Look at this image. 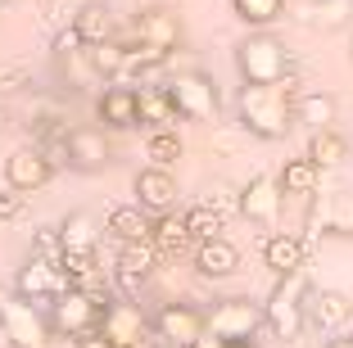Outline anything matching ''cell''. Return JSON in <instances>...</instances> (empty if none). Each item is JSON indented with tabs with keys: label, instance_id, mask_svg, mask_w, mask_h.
Returning a JSON list of instances; mask_svg holds the SVG:
<instances>
[{
	"label": "cell",
	"instance_id": "cell-38",
	"mask_svg": "<svg viewBox=\"0 0 353 348\" xmlns=\"http://www.w3.org/2000/svg\"><path fill=\"white\" fill-rule=\"evenodd\" d=\"M326 348H353V335H335V339H331Z\"/></svg>",
	"mask_w": 353,
	"mask_h": 348
},
{
	"label": "cell",
	"instance_id": "cell-13",
	"mask_svg": "<svg viewBox=\"0 0 353 348\" xmlns=\"http://www.w3.org/2000/svg\"><path fill=\"white\" fill-rule=\"evenodd\" d=\"M154 263H159V249L150 245V240H141V245H123V249H118V267H114L118 285H123L127 294H141L145 280H150V272H154Z\"/></svg>",
	"mask_w": 353,
	"mask_h": 348
},
{
	"label": "cell",
	"instance_id": "cell-32",
	"mask_svg": "<svg viewBox=\"0 0 353 348\" xmlns=\"http://www.w3.org/2000/svg\"><path fill=\"white\" fill-rule=\"evenodd\" d=\"M181 154H186V145H181V136H176V132H150L145 136L150 167H163V172H168V163H176Z\"/></svg>",
	"mask_w": 353,
	"mask_h": 348
},
{
	"label": "cell",
	"instance_id": "cell-33",
	"mask_svg": "<svg viewBox=\"0 0 353 348\" xmlns=\"http://www.w3.org/2000/svg\"><path fill=\"white\" fill-rule=\"evenodd\" d=\"M231 10L250 23V28H272L285 14V0H231Z\"/></svg>",
	"mask_w": 353,
	"mask_h": 348
},
{
	"label": "cell",
	"instance_id": "cell-24",
	"mask_svg": "<svg viewBox=\"0 0 353 348\" xmlns=\"http://www.w3.org/2000/svg\"><path fill=\"white\" fill-rule=\"evenodd\" d=\"M303 158H308L317 172H322V167H335V163H344V158H349V141H344L335 127H326V132H312V136H308V154H303Z\"/></svg>",
	"mask_w": 353,
	"mask_h": 348
},
{
	"label": "cell",
	"instance_id": "cell-27",
	"mask_svg": "<svg viewBox=\"0 0 353 348\" xmlns=\"http://www.w3.org/2000/svg\"><path fill=\"white\" fill-rule=\"evenodd\" d=\"M63 276H68V289H82V294H95V285H100V254H63L59 258Z\"/></svg>",
	"mask_w": 353,
	"mask_h": 348
},
{
	"label": "cell",
	"instance_id": "cell-22",
	"mask_svg": "<svg viewBox=\"0 0 353 348\" xmlns=\"http://www.w3.org/2000/svg\"><path fill=\"white\" fill-rule=\"evenodd\" d=\"M294 123H303L308 132H326L335 123V95L326 91H303L294 100Z\"/></svg>",
	"mask_w": 353,
	"mask_h": 348
},
{
	"label": "cell",
	"instance_id": "cell-26",
	"mask_svg": "<svg viewBox=\"0 0 353 348\" xmlns=\"http://www.w3.org/2000/svg\"><path fill=\"white\" fill-rule=\"evenodd\" d=\"M63 145H68V163H77V167L109 163V145H104L100 132H68V136H63Z\"/></svg>",
	"mask_w": 353,
	"mask_h": 348
},
{
	"label": "cell",
	"instance_id": "cell-14",
	"mask_svg": "<svg viewBox=\"0 0 353 348\" xmlns=\"http://www.w3.org/2000/svg\"><path fill=\"white\" fill-rule=\"evenodd\" d=\"M145 330H150V321L141 317L136 303H109L100 317V335L109 344H145Z\"/></svg>",
	"mask_w": 353,
	"mask_h": 348
},
{
	"label": "cell",
	"instance_id": "cell-17",
	"mask_svg": "<svg viewBox=\"0 0 353 348\" xmlns=\"http://www.w3.org/2000/svg\"><path fill=\"white\" fill-rule=\"evenodd\" d=\"M303 254H308V245H303L294 231H276V236H268V245H263V263H268L276 276L303 272Z\"/></svg>",
	"mask_w": 353,
	"mask_h": 348
},
{
	"label": "cell",
	"instance_id": "cell-15",
	"mask_svg": "<svg viewBox=\"0 0 353 348\" xmlns=\"http://www.w3.org/2000/svg\"><path fill=\"white\" fill-rule=\"evenodd\" d=\"M136 32H141V45H154V50L172 54L176 45H181V19L168 10H141L136 14Z\"/></svg>",
	"mask_w": 353,
	"mask_h": 348
},
{
	"label": "cell",
	"instance_id": "cell-28",
	"mask_svg": "<svg viewBox=\"0 0 353 348\" xmlns=\"http://www.w3.org/2000/svg\"><path fill=\"white\" fill-rule=\"evenodd\" d=\"M59 245H63V254H91V249H95L91 213H68V217H63V222H59Z\"/></svg>",
	"mask_w": 353,
	"mask_h": 348
},
{
	"label": "cell",
	"instance_id": "cell-39",
	"mask_svg": "<svg viewBox=\"0 0 353 348\" xmlns=\"http://www.w3.org/2000/svg\"><path fill=\"white\" fill-rule=\"evenodd\" d=\"M109 348H145V344H109Z\"/></svg>",
	"mask_w": 353,
	"mask_h": 348
},
{
	"label": "cell",
	"instance_id": "cell-31",
	"mask_svg": "<svg viewBox=\"0 0 353 348\" xmlns=\"http://www.w3.org/2000/svg\"><path fill=\"white\" fill-rule=\"evenodd\" d=\"M317 226L331 231V236H353V195H326Z\"/></svg>",
	"mask_w": 353,
	"mask_h": 348
},
{
	"label": "cell",
	"instance_id": "cell-8",
	"mask_svg": "<svg viewBox=\"0 0 353 348\" xmlns=\"http://www.w3.org/2000/svg\"><path fill=\"white\" fill-rule=\"evenodd\" d=\"M54 317H50V326L54 330H63V335H91V330H100V317H104V298L100 294H82V289H68L63 298H54Z\"/></svg>",
	"mask_w": 353,
	"mask_h": 348
},
{
	"label": "cell",
	"instance_id": "cell-12",
	"mask_svg": "<svg viewBox=\"0 0 353 348\" xmlns=\"http://www.w3.org/2000/svg\"><path fill=\"white\" fill-rule=\"evenodd\" d=\"M281 185H276V176H254L245 190H240V213L250 217V222H259V226H276V217H281Z\"/></svg>",
	"mask_w": 353,
	"mask_h": 348
},
{
	"label": "cell",
	"instance_id": "cell-6",
	"mask_svg": "<svg viewBox=\"0 0 353 348\" xmlns=\"http://www.w3.org/2000/svg\"><path fill=\"white\" fill-rule=\"evenodd\" d=\"M14 294L28 298V303H54V298L68 294V276H63L59 258H32L19 267L14 276Z\"/></svg>",
	"mask_w": 353,
	"mask_h": 348
},
{
	"label": "cell",
	"instance_id": "cell-34",
	"mask_svg": "<svg viewBox=\"0 0 353 348\" xmlns=\"http://www.w3.org/2000/svg\"><path fill=\"white\" fill-rule=\"evenodd\" d=\"M91 63H95V72H123V63H127V45H118V41H104V45H91Z\"/></svg>",
	"mask_w": 353,
	"mask_h": 348
},
{
	"label": "cell",
	"instance_id": "cell-4",
	"mask_svg": "<svg viewBox=\"0 0 353 348\" xmlns=\"http://www.w3.org/2000/svg\"><path fill=\"white\" fill-rule=\"evenodd\" d=\"M259 326H263V307L250 303V298H227V303H218L204 317V335L227 348H245Z\"/></svg>",
	"mask_w": 353,
	"mask_h": 348
},
{
	"label": "cell",
	"instance_id": "cell-21",
	"mask_svg": "<svg viewBox=\"0 0 353 348\" xmlns=\"http://www.w3.org/2000/svg\"><path fill=\"white\" fill-rule=\"evenodd\" d=\"M100 123L104 127H136V86H104Z\"/></svg>",
	"mask_w": 353,
	"mask_h": 348
},
{
	"label": "cell",
	"instance_id": "cell-37",
	"mask_svg": "<svg viewBox=\"0 0 353 348\" xmlns=\"http://www.w3.org/2000/svg\"><path fill=\"white\" fill-rule=\"evenodd\" d=\"M77 45H82V37H77V32L68 28V32H59V41H54V50H63V54H68V50H77Z\"/></svg>",
	"mask_w": 353,
	"mask_h": 348
},
{
	"label": "cell",
	"instance_id": "cell-25",
	"mask_svg": "<svg viewBox=\"0 0 353 348\" xmlns=\"http://www.w3.org/2000/svg\"><path fill=\"white\" fill-rule=\"evenodd\" d=\"M109 236H118L123 245H141V240H150V217L141 213L136 204H118L109 208Z\"/></svg>",
	"mask_w": 353,
	"mask_h": 348
},
{
	"label": "cell",
	"instance_id": "cell-11",
	"mask_svg": "<svg viewBox=\"0 0 353 348\" xmlns=\"http://www.w3.org/2000/svg\"><path fill=\"white\" fill-rule=\"evenodd\" d=\"M50 176H54V167H50V158H46L41 150H14L10 158H5V181H10L14 195L41 190Z\"/></svg>",
	"mask_w": 353,
	"mask_h": 348
},
{
	"label": "cell",
	"instance_id": "cell-30",
	"mask_svg": "<svg viewBox=\"0 0 353 348\" xmlns=\"http://www.w3.org/2000/svg\"><path fill=\"white\" fill-rule=\"evenodd\" d=\"M181 217H186L190 245H208V240H222V226H227V217H222L213 204H195V208H186Z\"/></svg>",
	"mask_w": 353,
	"mask_h": 348
},
{
	"label": "cell",
	"instance_id": "cell-19",
	"mask_svg": "<svg viewBox=\"0 0 353 348\" xmlns=\"http://www.w3.org/2000/svg\"><path fill=\"white\" fill-rule=\"evenodd\" d=\"M236 267H240V249L231 245V240H208V245L195 249V272H199V276H208V280L231 276Z\"/></svg>",
	"mask_w": 353,
	"mask_h": 348
},
{
	"label": "cell",
	"instance_id": "cell-9",
	"mask_svg": "<svg viewBox=\"0 0 353 348\" xmlns=\"http://www.w3.org/2000/svg\"><path fill=\"white\" fill-rule=\"evenodd\" d=\"M154 335L168 348H195L204 339V317L190 303H163L154 317Z\"/></svg>",
	"mask_w": 353,
	"mask_h": 348
},
{
	"label": "cell",
	"instance_id": "cell-36",
	"mask_svg": "<svg viewBox=\"0 0 353 348\" xmlns=\"http://www.w3.org/2000/svg\"><path fill=\"white\" fill-rule=\"evenodd\" d=\"M73 348H109V339H104L100 330H91V335H77V339H73Z\"/></svg>",
	"mask_w": 353,
	"mask_h": 348
},
{
	"label": "cell",
	"instance_id": "cell-16",
	"mask_svg": "<svg viewBox=\"0 0 353 348\" xmlns=\"http://www.w3.org/2000/svg\"><path fill=\"white\" fill-rule=\"evenodd\" d=\"M176 104L168 86H141L136 91V123H145L150 132H176Z\"/></svg>",
	"mask_w": 353,
	"mask_h": 348
},
{
	"label": "cell",
	"instance_id": "cell-18",
	"mask_svg": "<svg viewBox=\"0 0 353 348\" xmlns=\"http://www.w3.org/2000/svg\"><path fill=\"white\" fill-rule=\"evenodd\" d=\"M349 298L335 294V289H308V321L317 330H331V335H340V326L349 321Z\"/></svg>",
	"mask_w": 353,
	"mask_h": 348
},
{
	"label": "cell",
	"instance_id": "cell-2",
	"mask_svg": "<svg viewBox=\"0 0 353 348\" xmlns=\"http://www.w3.org/2000/svg\"><path fill=\"white\" fill-rule=\"evenodd\" d=\"M236 68H240V77H245V86H276L281 77H290L285 45H281L272 32H254V37L240 41Z\"/></svg>",
	"mask_w": 353,
	"mask_h": 348
},
{
	"label": "cell",
	"instance_id": "cell-7",
	"mask_svg": "<svg viewBox=\"0 0 353 348\" xmlns=\"http://www.w3.org/2000/svg\"><path fill=\"white\" fill-rule=\"evenodd\" d=\"M0 330H5V339L14 348H46V330L50 326L41 321L37 303H28L19 294H0Z\"/></svg>",
	"mask_w": 353,
	"mask_h": 348
},
{
	"label": "cell",
	"instance_id": "cell-1",
	"mask_svg": "<svg viewBox=\"0 0 353 348\" xmlns=\"http://www.w3.org/2000/svg\"><path fill=\"white\" fill-rule=\"evenodd\" d=\"M294 72L290 77H281L276 86H240V123H245V132H254L259 141H281V136L290 132L294 123Z\"/></svg>",
	"mask_w": 353,
	"mask_h": 348
},
{
	"label": "cell",
	"instance_id": "cell-3",
	"mask_svg": "<svg viewBox=\"0 0 353 348\" xmlns=\"http://www.w3.org/2000/svg\"><path fill=\"white\" fill-rule=\"evenodd\" d=\"M263 321H268L272 335L285 339V344H290V339H299L303 321H308V280H303V272L276 280L272 298L263 303Z\"/></svg>",
	"mask_w": 353,
	"mask_h": 348
},
{
	"label": "cell",
	"instance_id": "cell-10",
	"mask_svg": "<svg viewBox=\"0 0 353 348\" xmlns=\"http://www.w3.org/2000/svg\"><path fill=\"white\" fill-rule=\"evenodd\" d=\"M136 208L141 213H176V176L163 167H141L136 172Z\"/></svg>",
	"mask_w": 353,
	"mask_h": 348
},
{
	"label": "cell",
	"instance_id": "cell-23",
	"mask_svg": "<svg viewBox=\"0 0 353 348\" xmlns=\"http://www.w3.org/2000/svg\"><path fill=\"white\" fill-rule=\"evenodd\" d=\"M73 32L82 37V45H104V41H109V32H114V14H109V5H100V0L82 5L77 19H73Z\"/></svg>",
	"mask_w": 353,
	"mask_h": 348
},
{
	"label": "cell",
	"instance_id": "cell-29",
	"mask_svg": "<svg viewBox=\"0 0 353 348\" xmlns=\"http://www.w3.org/2000/svg\"><path fill=\"white\" fill-rule=\"evenodd\" d=\"M317 181H322V172L308 163V158H285V167L276 172V185H281V195H312L317 190Z\"/></svg>",
	"mask_w": 353,
	"mask_h": 348
},
{
	"label": "cell",
	"instance_id": "cell-35",
	"mask_svg": "<svg viewBox=\"0 0 353 348\" xmlns=\"http://www.w3.org/2000/svg\"><path fill=\"white\" fill-rule=\"evenodd\" d=\"M23 213V195H14L10 185L0 190V222H14V217Z\"/></svg>",
	"mask_w": 353,
	"mask_h": 348
},
{
	"label": "cell",
	"instance_id": "cell-20",
	"mask_svg": "<svg viewBox=\"0 0 353 348\" xmlns=\"http://www.w3.org/2000/svg\"><path fill=\"white\" fill-rule=\"evenodd\" d=\"M150 245L159 249V254L176 258L181 249H190V231H186V217L181 213H163L150 222Z\"/></svg>",
	"mask_w": 353,
	"mask_h": 348
},
{
	"label": "cell",
	"instance_id": "cell-5",
	"mask_svg": "<svg viewBox=\"0 0 353 348\" xmlns=\"http://www.w3.org/2000/svg\"><path fill=\"white\" fill-rule=\"evenodd\" d=\"M168 95H172L176 113L186 118V123H218V86L208 82L204 72H181L176 82H168Z\"/></svg>",
	"mask_w": 353,
	"mask_h": 348
}]
</instances>
